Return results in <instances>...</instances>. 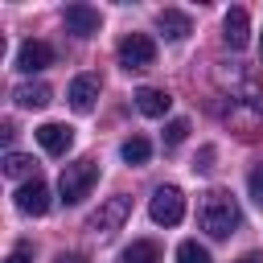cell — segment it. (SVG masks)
I'll use <instances>...</instances> for the list:
<instances>
[{
  "instance_id": "6da1fadb",
  "label": "cell",
  "mask_w": 263,
  "mask_h": 263,
  "mask_svg": "<svg viewBox=\"0 0 263 263\" xmlns=\"http://www.w3.org/2000/svg\"><path fill=\"white\" fill-rule=\"evenodd\" d=\"M197 222H201V230H205L210 238H230V234L238 230L242 214H238V201H234L226 189H210V193L201 197V205H197Z\"/></svg>"
},
{
  "instance_id": "7a4b0ae2",
  "label": "cell",
  "mask_w": 263,
  "mask_h": 263,
  "mask_svg": "<svg viewBox=\"0 0 263 263\" xmlns=\"http://www.w3.org/2000/svg\"><path fill=\"white\" fill-rule=\"evenodd\" d=\"M95 181H99V160L82 156V160H74V164L62 168V177H58V193H62L66 205H78L82 197H90Z\"/></svg>"
},
{
  "instance_id": "3957f363",
  "label": "cell",
  "mask_w": 263,
  "mask_h": 263,
  "mask_svg": "<svg viewBox=\"0 0 263 263\" xmlns=\"http://www.w3.org/2000/svg\"><path fill=\"white\" fill-rule=\"evenodd\" d=\"M148 214L156 226H177L185 218V193L177 185H156L152 197H148Z\"/></svg>"
},
{
  "instance_id": "277c9868",
  "label": "cell",
  "mask_w": 263,
  "mask_h": 263,
  "mask_svg": "<svg viewBox=\"0 0 263 263\" xmlns=\"http://www.w3.org/2000/svg\"><path fill=\"white\" fill-rule=\"evenodd\" d=\"M115 58L123 70H148L156 62V41L148 33H127L119 45H115Z\"/></svg>"
},
{
  "instance_id": "5b68a950",
  "label": "cell",
  "mask_w": 263,
  "mask_h": 263,
  "mask_svg": "<svg viewBox=\"0 0 263 263\" xmlns=\"http://www.w3.org/2000/svg\"><path fill=\"white\" fill-rule=\"evenodd\" d=\"M16 210H21V214H33V218H41V214L49 210V185H45L41 177L25 181V185L16 189Z\"/></svg>"
},
{
  "instance_id": "8992f818",
  "label": "cell",
  "mask_w": 263,
  "mask_h": 263,
  "mask_svg": "<svg viewBox=\"0 0 263 263\" xmlns=\"http://www.w3.org/2000/svg\"><path fill=\"white\" fill-rule=\"evenodd\" d=\"M127 210H132V201H127V197H111L107 205H99V210L86 218V226H90V230H103V234H111V230H119V226H123Z\"/></svg>"
},
{
  "instance_id": "52a82bcc",
  "label": "cell",
  "mask_w": 263,
  "mask_h": 263,
  "mask_svg": "<svg viewBox=\"0 0 263 263\" xmlns=\"http://www.w3.org/2000/svg\"><path fill=\"white\" fill-rule=\"evenodd\" d=\"M33 136H37V144H41L49 156H66L70 144H74V127H70V123H41Z\"/></svg>"
},
{
  "instance_id": "ba28073f",
  "label": "cell",
  "mask_w": 263,
  "mask_h": 263,
  "mask_svg": "<svg viewBox=\"0 0 263 263\" xmlns=\"http://www.w3.org/2000/svg\"><path fill=\"white\" fill-rule=\"evenodd\" d=\"M99 90H103V82H99V74H78L74 82H70V90H66V99H70V107L74 111H90L95 107V99H99Z\"/></svg>"
},
{
  "instance_id": "9c48e42d",
  "label": "cell",
  "mask_w": 263,
  "mask_h": 263,
  "mask_svg": "<svg viewBox=\"0 0 263 263\" xmlns=\"http://www.w3.org/2000/svg\"><path fill=\"white\" fill-rule=\"evenodd\" d=\"M222 37H226V45L230 49H242L247 41H251V16H247V8H226V21H222Z\"/></svg>"
},
{
  "instance_id": "30bf717a",
  "label": "cell",
  "mask_w": 263,
  "mask_h": 263,
  "mask_svg": "<svg viewBox=\"0 0 263 263\" xmlns=\"http://www.w3.org/2000/svg\"><path fill=\"white\" fill-rule=\"evenodd\" d=\"M45 66H53V49H49L45 41H25V45L16 49V70H21V74H37V70H45Z\"/></svg>"
},
{
  "instance_id": "8fae6325",
  "label": "cell",
  "mask_w": 263,
  "mask_h": 263,
  "mask_svg": "<svg viewBox=\"0 0 263 263\" xmlns=\"http://www.w3.org/2000/svg\"><path fill=\"white\" fill-rule=\"evenodd\" d=\"M99 25H103L99 8H90V4H66V29L70 33L90 37V33H99Z\"/></svg>"
},
{
  "instance_id": "7c38bea8",
  "label": "cell",
  "mask_w": 263,
  "mask_h": 263,
  "mask_svg": "<svg viewBox=\"0 0 263 263\" xmlns=\"http://www.w3.org/2000/svg\"><path fill=\"white\" fill-rule=\"evenodd\" d=\"M132 99H136V111H140V115H148V119H160V115L173 107V95H168V90H160V86H140Z\"/></svg>"
},
{
  "instance_id": "4fadbf2b",
  "label": "cell",
  "mask_w": 263,
  "mask_h": 263,
  "mask_svg": "<svg viewBox=\"0 0 263 263\" xmlns=\"http://www.w3.org/2000/svg\"><path fill=\"white\" fill-rule=\"evenodd\" d=\"M156 29H160L168 41H181V37L193 33V21H189L185 12H177V8H160V12H156Z\"/></svg>"
},
{
  "instance_id": "5bb4252c",
  "label": "cell",
  "mask_w": 263,
  "mask_h": 263,
  "mask_svg": "<svg viewBox=\"0 0 263 263\" xmlns=\"http://www.w3.org/2000/svg\"><path fill=\"white\" fill-rule=\"evenodd\" d=\"M12 99H16L21 107H45V103L53 99V90H49L45 82H21V86L12 90Z\"/></svg>"
},
{
  "instance_id": "9a60e30c",
  "label": "cell",
  "mask_w": 263,
  "mask_h": 263,
  "mask_svg": "<svg viewBox=\"0 0 263 263\" xmlns=\"http://www.w3.org/2000/svg\"><path fill=\"white\" fill-rule=\"evenodd\" d=\"M119 263H160V247H156L152 238H136V242L123 251Z\"/></svg>"
},
{
  "instance_id": "2e32d148",
  "label": "cell",
  "mask_w": 263,
  "mask_h": 263,
  "mask_svg": "<svg viewBox=\"0 0 263 263\" xmlns=\"http://www.w3.org/2000/svg\"><path fill=\"white\" fill-rule=\"evenodd\" d=\"M119 156H123L127 164H144V160L152 156V144H148L144 136H127V140H123V148H119Z\"/></svg>"
},
{
  "instance_id": "e0dca14e",
  "label": "cell",
  "mask_w": 263,
  "mask_h": 263,
  "mask_svg": "<svg viewBox=\"0 0 263 263\" xmlns=\"http://www.w3.org/2000/svg\"><path fill=\"white\" fill-rule=\"evenodd\" d=\"M0 164H4V177H29L33 173V156H25V152H8Z\"/></svg>"
},
{
  "instance_id": "ac0fdd59",
  "label": "cell",
  "mask_w": 263,
  "mask_h": 263,
  "mask_svg": "<svg viewBox=\"0 0 263 263\" xmlns=\"http://www.w3.org/2000/svg\"><path fill=\"white\" fill-rule=\"evenodd\" d=\"M177 263H210V251L197 242V238H185L177 247Z\"/></svg>"
},
{
  "instance_id": "d6986e66",
  "label": "cell",
  "mask_w": 263,
  "mask_h": 263,
  "mask_svg": "<svg viewBox=\"0 0 263 263\" xmlns=\"http://www.w3.org/2000/svg\"><path fill=\"white\" fill-rule=\"evenodd\" d=\"M185 136H189V123H185V119H168V123H164V144H168V148L181 144Z\"/></svg>"
},
{
  "instance_id": "ffe728a7",
  "label": "cell",
  "mask_w": 263,
  "mask_h": 263,
  "mask_svg": "<svg viewBox=\"0 0 263 263\" xmlns=\"http://www.w3.org/2000/svg\"><path fill=\"white\" fill-rule=\"evenodd\" d=\"M4 263H33V247H29V242H16V247L8 251Z\"/></svg>"
},
{
  "instance_id": "44dd1931",
  "label": "cell",
  "mask_w": 263,
  "mask_h": 263,
  "mask_svg": "<svg viewBox=\"0 0 263 263\" xmlns=\"http://www.w3.org/2000/svg\"><path fill=\"white\" fill-rule=\"evenodd\" d=\"M247 189H251V197H255V201L263 205V164H259V168H255V173L247 177Z\"/></svg>"
},
{
  "instance_id": "7402d4cb",
  "label": "cell",
  "mask_w": 263,
  "mask_h": 263,
  "mask_svg": "<svg viewBox=\"0 0 263 263\" xmlns=\"http://www.w3.org/2000/svg\"><path fill=\"white\" fill-rule=\"evenodd\" d=\"M58 263H86L82 255H58Z\"/></svg>"
},
{
  "instance_id": "603a6c76",
  "label": "cell",
  "mask_w": 263,
  "mask_h": 263,
  "mask_svg": "<svg viewBox=\"0 0 263 263\" xmlns=\"http://www.w3.org/2000/svg\"><path fill=\"white\" fill-rule=\"evenodd\" d=\"M238 263H259V259H255V255H242V259H238Z\"/></svg>"
}]
</instances>
